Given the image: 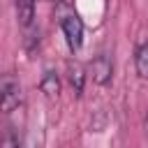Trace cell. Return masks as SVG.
<instances>
[{"label": "cell", "instance_id": "cell-1", "mask_svg": "<svg viewBox=\"0 0 148 148\" xmlns=\"http://www.w3.org/2000/svg\"><path fill=\"white\" fill-rule=\"evenodd\" d=\"M60 30L65 35V42L69 46V51H79L83 44V23L76 14H67L60 21Z\"/></svg>", "mask_w": 148, "mask_h": 148}, {"label": "cell", "instance_id": "cell-2", "mask_svg": "<svg viewBox=\"0 0 148 148\" xmlns=\"http://www.w3.org/2000/svg\"><path fill=\"white\" fill-rule=\"evenodd\" d=\"M18 104H21V86L16 81H7L0 88V111L12 113Z\"/></svg>", "mask_w": 148, "mask_h": 148}, {"label": "cell", "instance_id": "cell-3", "mask_svg": "<svg viewBox=\"0 0 148 148\" xmlns=\"http://www.w3.org/2000/svg\"><path fill=\"white\" fill-rule=\"evenodd\" d=\"M88 69H90L92 81H95L97 86H106V83L111 81V76H113V65H111V60H109L106 56H97V58H92Z\"/></svg>", "mask_w": 148, "mask_h": 148}, {"label": "cell", "instance_id": "cell-4", "mask_svg": "<svg viewBox=\"0 0 148 148\" xmlns=\"http://www.w3.org/2000/svg\"><path fill=\"white\" fill-rule=\"evenodd\" d=\"M16 7V18L21 28H32L35 21V0H14Z\"/></svg>", "mask_w": 148, "mask_h": 148}, {"label": "cell", "instance_id": "cell-5", "mask_svg": "<svg viewBox=\"0 0 148 148\" xmlns=\"http://www.w3.org/2000/svg\"><path fill=\"white\" fill-rule=\"evenodd\" d=\"M67 79H69L74 92L81 95L83 92V86H86V69H83V65L76 62V60H69L67 62Z\"/></svg>", "mask_w": 148, "mask_h": 148}, {"label": "cell", "instance_id": "cell-6", "mask_svg": "<svg viewBox=\"0 0 148 148\" xmlns=\"http://www.w3.org/2000/svg\"><path fill=\"white\" fill-rule=\"evenodd\" d=\"M39 90H42L49 99L58 97V92H60V81H58V74H56V72H44V76H42V81H39Z\"/></svg>", "mask_w": 148, "mask_h": 148}, {"label": "cell", "instance_id": "cell-7", "mask_svg": "<svg viewBox=\"0 0 148 148\" xmlns=\"http://www.w3.org/2000/svg\"><path fill=\"white\" fill-rule=\"evenodd\" d=\"M134 67H136L139 79H148V42L139 44L136 56H134Z\"/></svg>", "mask_w": 148, "mask_h": 148}, {"label": "cell", "instance_id": "cell-8", "mask_svg": "<svg viewBox=\"0 0 148 148\" xmlns=\"http://www.w3.org/2000/svg\"><path fill=\"white\" fill-rule=\"evenodd\" d=\"M2 143H5V146H18V136H12V134H7V136L2 139Z\"/></svg>", "mask_w": 148, "mask_h": 148}, {"label": "cell", "instance_id": "cell-9", "mask_svg": "<svg viewBox=\"0 0 148 148\" xmlns=\"http://www.w3.org/2000/svg\"><path fill=\"white\" fill-rule=\"evenodd\" d=\"M146 125H148V113H146Z\"/></svg>", "mask_w": 148, "mask_h": 148}]
</instances>
